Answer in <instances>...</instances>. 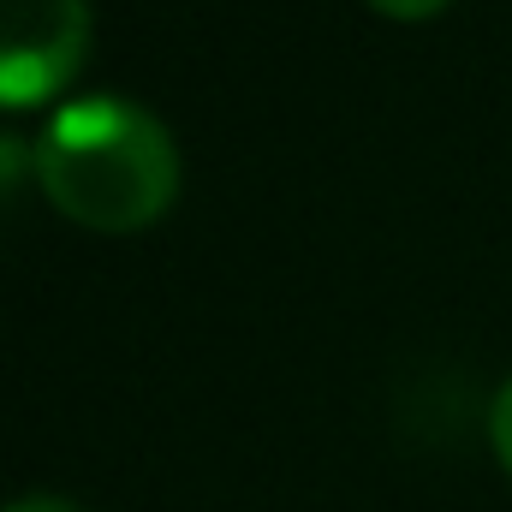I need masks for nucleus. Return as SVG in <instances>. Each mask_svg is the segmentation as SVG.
I'll use <instances>...</instances> for the list:
<instances>
[{
	"label": "nucleus",
	"mask_w": 512,
	"mask_h": 512,
	"mask_svg": "<svg viewBox=\"0 0 512 512\" xmlns=\"http://www.w3.org/2000/svg\"><path fill=\"white\" fill-rule=\"evenodd\" d=\"M30 149L42 197L90 233H143L179 197V143L131 96L60 102Z\"/></svg>",
	"instance_id": "f257e3e1"
},
{
	"label": "nucleus",
	"mask_w": 512,
	"mask_h": 512,
	"mask_svg": "<svg viewBox=\"0 0 512 512\" xmlns=\"http://www.w3.org/2000/svg\"><path fill=\"white\" fill-rule=\"evenodd\" d=\"M90 0H0V108L54 102L90 60Z\"/></svg>",
	"instance_id": "f03ea898"
},
{
	"label": "nucleus",
	"mask_w": 512,
	"mask_h": 512,
	"mask_svg": "<svg viewBox=\"0 0 512 512\" xmlns=\"http://www.w3.org/2000/svg\"><path fill=\"white\" fill-rule=\"evenodd\" d=\"M489 441H495V459L507 465V477H512V376L495 393V405H489Z\"/></svg>",
	"instance_id": "7ed1b4c3"
},
{
	"label": "nucleus",
	"mask_w": 512,
	"mask_h": 512,
	"mask_svg": "<svg viewBox=\"0 0 512 512\" xmlns=\"http://www.w3.org/2000/svg\"><path fill=\"white\" fill-rule=\"evenodd\" d=\"M382 18H399V24H423V18H435L447 0H370Z\"/></svg>",
	"instance_id": "20e7f679"
},
{
	"label": "nucleus",
	"mask_w": 512,
	"mask_h": 512,
	"mask_svg": "<svg viewBox=\"0 0 512 512\" xmlns=\"http://www.w3.org/2000/svg\"><path fill=\"white\" fill-rule=\"evenodd\" d=\"M24 167H36V149H24V143H12V137H0V185H12Z\"/></svg>",
	"instance_id": "39448f33"
},
{
	"label": "nucleus",
	"mask_w": 512,
	"mask_h": 512,
	"mask_svg": "<svg viewBox=\"0 0 512 512\" xmlns=\"http://www.w3.org/2000/svg\"><path fill=\"white\" fill-rule=\"evenodd\" d=\"M0 512H90V507H78L66 495H18V501H6Z\"/></svg>",
	"instance_id": "423d86ee"
}]
</instances>
